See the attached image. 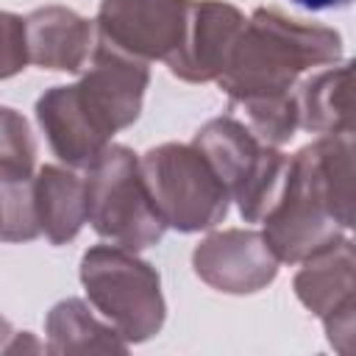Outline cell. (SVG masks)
Segmentation results:
<instances>
[{
    "label": "cell",
    "instance_id": "8992f818",
    "mask_svg": "<svg viewBox=\"0 0 356 356\" xmlns=\"http://www.w3.org/2000/svg\"><path fill=\"white\" fill-rule=\"evenodd\" d=\"M189 0H103L100 39L125 56L170 58L186 28Z\"/></svg>",
    "mask_w": 356,
    "mask_h": 356
},
{
    "label": "cell",
    "instance_id": "30bf717a",
    "mask_svg": "<svg viewBox=\"0 0 356 356\" xmlns=\"http://www.w3.org/2000/svg\"><path fill=\"white\" fill-rule=\"evenodd\" d=\"M317 261H309L298 278L295 289L300 300L325 317L328 312L334 314H348L353 312V250L348 239H334L328 248L317 250Z\"/></svg>",
    "mask_w": 356,
    "mask_h": 356
},
{
    "label": "cell",
    "instance_id": "8fae6325",
    "mask_svg": "<svg viewBox=\"0 0 356 356\" xmlns=\"http://www.w3.org/2000/svg\"><path fill=\"white\" fill-rule=\"evenodd\" d=\"M33 197L39 228H44L53 242H64L78 234L81 222L86 220L83 181L58 167H44L33 181Z\"/></svg>",
    "mask_w": 356,
    "mask_h": 356
},
{
    "label": "cell",
    "instance_id": "7c38bea8",
    "mask_svg": "<svg viewBox=\"0 0 356 356\" xmlns=\"http://www.w3.org/2000/svg\"><path fill=\"white\" fill-rule=\"evenodd\" d=\"M298 125L325 134H350V64L312 78L295 97Z\"/></svg>",
    "mask_w": 356,
    "mask_h": 356
},
{
    "label": "cell",
    "instance_id": "3957f363",
    "mask_svg": "<svg viewBox=\"0 0 356 356\" xmlns=\"http://www.w3.org/2000/svg\"><path fill=\"white\" fill-rule=\"evenodd\" d=\"M139 167L167 225L178 231H200L225 217L228 189L197 147L164 145L145 153Z\"/></svg>",
    "mask_w": 356,
    "mask_h": 356
},
{
    "label": "cell",
    "instance_id": "277c9868",
    "mask_svg": "<svg viewBox=\"0 0 356 356\" xmlns=\"http://www.w3.org/2000/svg\"><path fill=\"white\" fill-rule=\"evenodd\" d=\"M81 278L89 300L103 312L125 339H147L161 328L164 300L159 275L150 264L117 248H92L83 256Z\"/></svg>",
    "mask_w": 356,
    "mask_h": 356
},
{
    "label": "cell",
    "instance_id": "7a4b0ae2",
    "mask_svg": "<svg viewBox=\"0 0 356 356\" xmlns=\"http://www.w3.org/2000/svg\"><path fill=\"white\" fill-rule=\"evenodd\" d=\"M86 220L106 239L120 248H147L161 239L167 222L161 220L134 153L117 145H106L89 164L83 181Z\"/></svg>",
    "mask_w": 356,
    "mask_h": 356
},
{
    "label": "cell",
    "instance_id": "ba28073f",
    "mask_svg": "<svg viewBox=\"0 0 356 356\" xmlns=\"http://www.w3.org/2000/svg\"><path fill=\"white\" fill-rule=\"evenodd\" d=\"M195 267L225 292H253L275 275V256L259 234L225 231L195 250Z\"/></svg>",
    "mask_w": 356,
    "mask_h": 356
},
{
    "label": "cell",
    "instance_id": "4fadbf2b",
    "mask_svg": "<svg viewBox=\"0 0 356 356\" xmlns=\"http://www.w3.org/2000/svg\"><path fill=\"white\" fill-rule=\"evenodd\" d=\"M28 61L25 22L14 14L0 11V78L19 72Z\"/></svg>",
    "mask_w": 356,
    "mask_h": 356
},
{
    "label": "cell",
    "instance_id": "52a82bcc",
    "mask_svg": "<svg viewBox=\"0 0 356 356\" xmlns=\"http://www.w3.org/2000/svg\"><path fill=\"white\" fill-rule=\"evenodd\" d=\"M242 25V14L228 3H189L184 39L178 50L167 58L170 70L186 81L220 78Z\"/></svg>",
    "mask_w": 356,
    "mask_h": 356
},
{
    "label": "cell",
    "instance_id": "6da1fadb",
    "mask_svg": "<svg viewBox=\"0 0 356 356\" xmlns=\"http://www.w3.org/2000/svg\"><path fill=\"white\" fill-rule=\"evenodd\" d=\"M339 56V36L328 28H309L281 17L273 8H259L242 25L220 86L236 100L286 97V89L312 64H328Z\"/></svg>",
    "mask_w": 356,
    "mask_h": 356
},
{
    "label": "cell",
    "instance_id": "5bb4252c",
    "mask_svg": "<svg viewBox=\"0 0 356 356\" xmlns=\"http://www.w3.org/2000/svg\"><path fill=\"white\" fill-rule=\"evenodd\" d=\"M300 8H309V11H328V8H345L350 0H289Z\"/></svg>",
    "mask_w": 356,
    "mask_h": 356
},
{
    "label": "cell",
    "instance_id": "9c48e42d",
    "mask_svg": "<svg viewBox=\"0 0 356 356\" xmlns=\"http://www.w3.org/2000/svg\"><path fill=\"white\" fill-rule=\"evenodd\" d=\"M25 39L31 61L50 70H81L86 67L95 44L92 25L67 8H42L25 19Z\"/></svg>",
    "mask_w": 356,
    "mask_h": 356
},
{
    "label": "cell",
    "instance_id": "5b68a950",
    "mask_svg": "<svg viewBox=\"0 0 356 356\" xmlns=\"http://www.w3.org/2000/svg\"><path fill=\"white\" fill-rule=\"evenodd\" d=\"M195 147L211 164L228 195L239 200L245 220L256 222L273 206L289 159L267 145H259L253 134L234 120H214L195 136Z\"/></svg>",
    "mask_w": 356,
    "mask_h": 356
}]
</instances>
